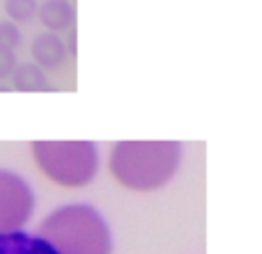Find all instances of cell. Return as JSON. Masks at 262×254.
I'll use <instances>...</instances> for the list:
<instances>
[{
    "instance_id": "cell-1",
    "label": "cell",
    "mask_w": 262,
    "mask_h": 254,
    "mask_svg": "<svg viewBox=\"0 0 262 254\" xmlns=\"http://www.w3.org/2000/svg\"><path fill=\"white\" fill-rule=\"evenodd\" d=\"M38 230L58 254H110L112 250L107 224L92 206L58 208L42 221Z\"/></svg>"
},
{
    "instance_id": "cell-2",
    "label": "cell",
    "mask_w": 262,
    "mask_h": 254,
    "mask_svg": "<svg viewBox=\"0 0 262 254\" xmlns=\"http://www.w3.org/2000/svg\"><path fill=\"white\" fill-rule=\"evenodd\" d=\"M179 163L173 143H121L112 153V171L125 187L149 190L171 179Z\"/></svg>"
},
{
    "instance_id": "cell-3",
    "label": "cell",
    "mask_w": 262,
    "mask_h": 254,
    "mask_svg": "<svg viewBox=\"0 0 262 254\" xmlns=\"http://www.w3.org/2000/svg\"><path fill=\"white\" fill-rule=\"evenodd\" d=\"M34 155L46 177L66 187L90 183L98 167L92 143H36Z\"/></svg>"
},
{
    "instance_id": "cell-4",
    "label": "cell",
    "mask_w": 262,
    "mask_h": 254,
    "mask_svg": "<svg viewBox=\"0 0 262 254\" xmlns=\"http://www.w3.org/2000/svg\"><path fill=\"white\" fill-rule=\"evenodd\" d=\"M32 193L14 173L0 171V232L18 230L32 213Z\"/></svg>"
},
{
    "instance_id": "cell-5",
    "label": "cell",
    "mask_w": 262,
    "mask_h": 254,
    "mask_svg": "<svg viewBox=\"0 0 262 254\" xmlns=\"http://www.w3.org/2000/svg\"><path fill=\"white\" fill-rule=\"evenodd\" d=\"M32 58L42 70H58L68 58L64 40L56 32H42L32 42Z\"/></svg>"
},
{
    "instance_id": "cell-6",
    "label": "cell",
    "mask_w": 262,
    "mask_h": 254,
    "mask_svg": "<svg viewBox=\"0 0 262 254\" xmlns=\"http://www.w3.org/2000/svg\"><path fill=\"white\" fill-rule=\"evenodd\" d=\"M0 254H58L42 237L26 232H0Z\"/></svg>"
},
{
    "instance_id": "cell-7",
    "label": "cell",
    "mask_w": 262,
    "mask_h": 254,
    "mask_svg": "<svg viewBox=\"0 0 262 254\" xmlns=\"http://www.w3.org/2000/svg\"><path fill=\"white\" fill-rule=\"evenodd\" d=\"M36 14L48 32H62L74 24L76 10L70 0H44Z\"/></svg>"
},
{
    "instance_id": "cell-8",
    "label": "cell",
    "mask_w": 262,
    "mask_h": 254,
    "mask_svg": "<svg viewBox=\"0 0 262 254\" xmlns=\"http://www.w3.org/2000/svg\"><path fill=\"white\" fill-rule=\"evenodd\" d=\"M10 81H12V90L18 92H46L52 90L48 86V78L46 72L32 62H22L16 64L12 74H10Z\"/></svg>"
},
{
    "instance_id": "cell-9",
    "label": "cell",
    "mask_w": 262,
    "mask_h": 254,
    "mask_svg": "<svg viewBox=\"0 0 262 254\" xmlns=\"http://www.w3.org/2000/svg\"><path fill=\"white\" fill-rule=\"evenodd\" d=\"M4 12L16 24L30 22L38 12V0H4Z\"/></svg>"
},
{
    "instance_id": "cell-10",
    "label": "cell",
    "mask_w": 262,
    "mask_h": 254,
    "mask_svg": "<svg viewBox=\"0 0 262 254\" xmlns=\"http://www.w3.org/2000/svg\"><path fill=\"white\" fill-rule=\"evenodd\" d=\"M22 42V34L16 22L12 20H0V48L14 50Z\"/></svg>"
},
{
    "instance_id": "cell-11",
    "label": "cell",
    "mask_w": 262,
    "mask_h": 254,
    "mask_svg": "<svg viewBox=\"0 0 262 254\" xmlns=\"http://www.w3.org/2000/svg\"><path fill=\"white\" fill-rule=\"evenodd\" d=\"M16 66V54L10 48H0V81L10 78L12 70Z\"/></svg>"
},
{
    "instance_id": "cell-12",
    "label": "cell",
    "mask_w": 262,
    "mask_h": 254,
    "mask_svg": "<svg viewBox=\"0 0 262 254\" xmlns=\"http://www.w3.org/2000/svg\"><path fill=\"white\" fill-rule=\"evenodd\" d=\"M66 44V50H68V54H76V30L70 32V38L64 42Z\"/></svg>"
},
{
    "instance_id": "cell-13",
    "label": "cell",
    "mask_w": 262,
    "mask_h": 254,
    "mask_svg": "<svg viewBox=\"0 0 262 254\" xmlns=\"http://www.w3.org/2000/svg\"><path fill=\"white\" fill-rule=\"evenodd\" d=\"M12 88L10 86H4V83H0V92H10Z\"/></svg>"
}]
</instances>
